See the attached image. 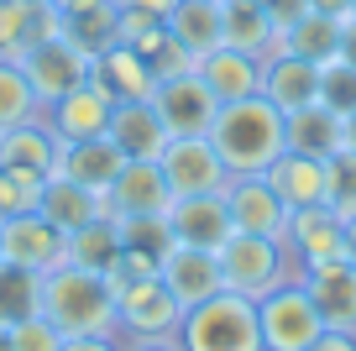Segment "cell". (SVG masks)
Here are the masks:
<instances>
[{"label": "cell", "mask_w": 356, "mask_h": 351, "mask_svg": "<svg viewBox=\"0 0 356 351\" xmlns=\"http://www.w3.org/2000/svg\"><path fill=\"white\" fill-rule=\"evenodd\" d=\"M210 147L220 153V163L231 173H267L289 153V126H283V110L267 95H246V100H225L215 110L210 126Z\"/></svg>", "instance_id": "6da1fadb"}, {"label": "cell", "mask_w": 356, "mask_h": 351, "mask_svg": "<svg viewBox=\"0 0 356 351\" xmlns=\"http://www.w3.org/2000/svg\"><path fill=\"white\" fill-rule=\"evenodd\" d=\"M42 315L63 336H115V288L95 267L63 263L42 278Z\"/></svg>", "instance_id": "7a4b0ae2"}, {"label": "cell", "mask_w": 356, "mask_h": 351, "mask_svg": "<svg viewBox=\"0 0 356 351\" xmlns=\"http://www.w3.org/2000/svg\"><path fill=\"white\" fill-rule=\"evenodd\" d=\"M184 351H262V325H257V299L220 288L215 299L184 309L178 325Z\"/></svg>", "instance_id": "3957f363"}, {"label": "cell", "mask_w": 356, "mask_h": 351, "mask_svg": "<svg viewBox=\"0 0 356 351\" xmlns=\"http://www.w3.org/2000/svg\"><path fill=\"white\" fill-rule=\"evenodd\" d=\"M215 257H220L225 288H231V294H246V299H262L267 288H278L283 278L299 273L283 242H273V236H246V231H231V242Z\"/></svg>", "instance_id": "277c9868"}, {"label": "cell", "mask_w": 356, "mask_h": 351, "mask_svg": "<svg viewBox=\"0 0 356 351\" xmlns=\"http://www.w3.org/2000/svg\"><path fill=\"white\" fill-rule=\"evenodd\" d=\"M257 325H262V351H304L325 330L320 309H314L304 278H283L278 288H267L257 299Z\"/></svg>", "instance_id": "5b68a950"}, {"label": "cell", "mask_w": 356, "mask_h": 351, "mask_svg": "<svg viewBox=\"0 0 356 351\" xmlns=\"http://www.w3.org/2000/svg\"><path fill=\"white\" fill-rule=\"evenodd\" d=\"M178 325H184V304L168 294L163 273L131 278L115 294V336L121 341H163V336H178Z\"/></svg>", "instance_id": "8992f818"}, {"label": "cell", "mask_w": 356, "mask_h": 351, "mask_svg": "<svg viewBox=\"0 0 356 351\" xmlns=\"http://www.w3.org/2000/svg\"><path fill=\"white\" fill-rule=\"evenodd\" d=\"M0 263L32 267V273H42V278L58 273V267L68 263V231H58L42 210L0 220Z\"/></svg>", "instance_id": "52a82bcc"}, {"label": "cell", "mask_w": 356, "mask_h": 351, "mask_svg": "<svg viewBox=\"0 0 356 351\" xmlns=\"http://www.w3.org/2000/svg\"><path fill=\"white\" fill-rule=\"evenodd\" d=\"M16 63H22V74L32 79V95L42 100V110H47L53 100H63L68 89L84 84V79H89V63H95V58L79 53V47L68 42L63 32H58V37H42V42H32L22 58H16Z\"/></svg>", "instance_id": "ba28073f"}, {"label": "cell", "mask_w": 356, "mask_h": 351, "mask_svg": "<svg viewBox=\"0 0 356 351\" xmlns=\"http://www.w3.org/2000/svg\"><path fill=\"white\" fill-rule=\"evenodd\" d=\"M157 163H163V178L173 189V199L178 194H220L231 184V168L220 163L210 136H168Z\"/></svg>", "instance_id": "9c48e42d"}, {"label": "cell", "mask_w": 356, "mask_h": 351, "mask_svg": "<svg viewBox=\"0 0 356 351\" xmlns=\"http://www.w3.org/2000/svg\"><path fill=\"white\" fill-rule=\"evenodd\" d=\"M152 105H157V116H163L168 136H210L220 100H215V95H210V84H204V79L189 68V74L157 79Z\"/></svg>", "instance_id": "30bf717a"}, {"label": "cell", "mask_w": 356, "mask_h": 351, "mask_svg": "<svg viewBox=\"0 0 356 351\" xmlns=\"http://www.w3.org/2000/svg\"><path fill=\"white\" fill-rule=\"evenodd\" d=\"M220 194H225V210H231V226H236V231L283 242V231H289V215H293V210L278 199V189L267 184V173H231V184H225Z\"/></svg>", "instance_id": "8fae6325"}, {"label": "cell", "mask_w": 356, "mask_h": 351, "mask_svg": "<svg viewBox=\"0 0 356 351\" xmlns=\"http://www.w3.org/2000/svg\"><path fill=\"white\" fill-rule=\"evenodd\" d=\"M283 247H289L293 267H325V263H341L346 257V220L335 215L330 205H309V210H293L289 231H283Z\"/></svg>", "instance_id": "7c38bea8"}, {"label": "cell", "mask_w": 356, "mask_h": 351, "mask_svg": "<svg viewBox=\"0 0 356 351\" xmlns=\"http://www.w3.org/2000/svg\"><path fill=\"white\" fill-rule=\"evenodd\" d=\"M173 205V189L163 178V163H142V157H126L121 173L105 189V210L111 220H131V215H168Z\"/></svg>", "instance_id": "4fadbf2b"}, {"label": "cell", "mask_w": 356, "mask_h": 351, "mask_svg": "<svg viewBox=\"0 0 356 351\" xmlns=\"http://www.w3.org/2000/svg\"><path fill=\"white\" fill-rule=\"evenodd\" d=\"M168 226H173V242L204 247V252H220L236 231L231 210H225V194H178L168 205Z\"/></svg>", "instance_id": "5bb4252c"}, {"label": "cell", "mask_w": 356, "mask_h": 351, "mask_svg": "<svg viewBox=\"0 0 356 351\" xmlns=\"http://www.w3.org/2000/svg\"><path fill=\"white\" fill-rule=\"evenodd\" d=\"M111 110H115V100L105 95L95 79H84V84L68 89L63 100H53L42 116H47V126L58 132V142H89V136L111 132Z\"/></svg>", "instance_id": "9a60e30c"}, {"label": "cell", "mask_w": 356, "mask_h": 351, "mask_svg": "<svg viewBox=\"0 0 356 351\" xmlns=\"http://www.w3.org/2000/svg\"><path fill=\"white\" fill-rule=\"evenodd\" d=\"M304 288H309L314 309H320L325 330H346L356 336V263H325V267H304Z\"/></svg>", "instance_id": "2e32d148"}, {"label": "cell", "mask_w": 356, "mask_h": 351, "mask_svg": "<svg viewBox=\"0 0 356 351\" xmlns=\"http://www.w3.org/2000/svg\"><path fill=\"white\" fill-rule=\"evenodd\" d=\"M163 283H168V294H173L184 309H194V304H204V299H215L225 288L220 257L204 252V247H184L178 242L173 252L163 257Z\"/></svg>", "instance_id": "e0dca14e"}, {"label": "cell", "mask_w": 356, "mask_h": 351, "mask_svg": "<svg viewBox=\"0 0 356 351\" xmlns=\"http://www.w3.org/2000/svg\"><path fill=\"white\" fill-rule=\"evenodd\" d=\"M105 136L115 142L121 157H142V163H157L163 147H168V126H163V116H157L152 100H115L111 132Z\"/></svg>", "instance_id": "ac0fdd59"}, {"label": "cell", "mask_w": 356, "mask_h": 351, "mask_svg": "<svg viewBox=\"0 0 356 351\" xmlns=\"http://www.w3.org/2000/svg\"><path fill=\"white\" fill-rule=\"evenodd\" d=\"M257 95H267L283 116H293V110H304V105L320 100V63H309V58H299V53L267 58L262 63V89H257Z\"/></svg>", "instance_id": "d6986e66"}, {"label": "cell", "mask_w": 356, "mask_h": 351, "mask_svg": "<svg viewBox=\"0 0 356 351\" xmlns=\"http://www.w3.org/2000/svg\"><path fill=\"white\" fill-rule=\"evenodd\" d=\"M63 32L53 0H0V58H22L32 42Z\"/></svg>", "instance_id": "ffe728a7"}, {"label": "cell", "mask_w": 356, "mask_h": 351, "mask_svg": "<svg viewBox=\"0 0 356 351\" xmlns=\"http://www.w3.org/2000/svg\"><path fill=\"white\" fill-rule=\"evenodd\" d=\"M194 74L210 84V95L220 100H246V95H257L262 89V58H252V53H241V47H231V42H220L215 53H204L200 63H194Z\"/></svg>", "instance_id": "44dd1931"}, {"label": "cell", "mask_w": 356, "mask_h": 351, "mask_svg": "<svg viewBox=\"0 0 356 351\" xmlns=\"http://www.w3.org/2000/svg\"><path fill=\"white\" fill-rule=\"evenodd\" d=\"M267 184L278 189V199L289 210H309V205H325L330 194V173H325V157H309V153H283L278 163L267 168Z\"/></svg>", "instance_id": "7402d4cb"}, {"label": "cell", "mask_w": 356, "mask_h": 351, "mask_svg": "<svg viewBox=\"0 0 356 351\" xmlns=\"http://www.w3.org/2000/svg\"><path fill=\"white\" fill-rule=\"evenodd\" d=\"M89 79H95L111 100H152V89H157L147 58L136 53V47H126V42L105 47V53L89 63Z\"/></svg>", "instance_id": "603a6c76"}, {"label": "cell", "mask_w": 356, "mask_h": 351, "mask_svg": "<svg viewBox=\"0 0 356 351\" xmlns=\"http://www.w3.org/2000/svg\"><path fill=\"white\" fill-rule=\"evenodd\" d=\"M121 163H126V157L115 153L111 136H89V142H63V147H58V168H53V173L105 194V189H111V178L121 173ZM53 173H47V178H53Z\"/></svg>", "instance_id": "cb8c5ba5"}, {"label": "cell", "mask_w": 356, "mask_h": 351, "mask_svg": "<svg viewBox=\"0 0 356 351\" xmlns=\"http://www.w3.org/2000/svg\"><path fill=\"white\" fill-rule=\"evenodd\" d=\"M225 42L252 53V58H262V63L283 53V32L267 16L262 0H225Z\"/></svg>", "instance_id": "d4e9b609"}, {"label": "cell", "mask_w": 356, "mask_h": 351, "mask_svg": "<svg viewBox=\"0 0 356 351\" xmlns=\"http://www.w3.org/2000/svg\"><path fill=\"white\" fill-rule=\"evenodd\" d=\"M37 210H42V215L53 220L58 231H79V226H89V220L111 215L100 189H84V184H74V178H58V173L42 184V199H37Z\"/></svg>", "instance_id": "484cf974"}, {"label": "cell", "mask_w": 356, "mask_h": 351, "mask_svg": "<svg viewBox=\"0 0 356 351\" xmlns=\"http://www.w3.org/2000/svg\"><path fill=\"white\" fill-rule=\"evenodd\" d=\"M168 32L189 47L194 58L215 53L225 42V0H178L168 11Z\"/></svg>", "instance_id": "4316f807"}, {"label": "cell", "mask_w": 356, "mask_h": 351, "mask_svg": "<svg viewBox=\"0 0 356 351\" xmlns=\"http://www.w3.org/2000/svg\"><path fill=\"white\" fill-rule=\"evenodd\" d=\"M58 132L47 126V116H37V121H22L11 126V132H0V163L6 168H32V173H53L58 168Z\"/></svg>", "instance_id": "83f0119b"}, {"label": "cell", "mask_w": 356, "mask_h": 351, "mask_svg": "<svg viewBox=\"0 0 356 351\" xmlns=\"http://www.w3.org/2000/svg\"><path fill=\"white\" fill-rule=\"evenodd\" d=\"M63 37L79 47V53L100 58L105 47L121 42V0H89L79 11L63 16Z\"/></svg>", "instance_id": "f1b7e54d"}, {"label": "cell", "mask_w": 356, "mask_h": 351, "mask_svg": "<svg viewBox=\"0 0 356 351\" xmlns=\"http://www.w3.org/2000/svg\"><path fill=\"white\" fill-rule=\"evenodd\" d=\"M283 126H289L293 153H309V157H335L341 153V116H335L330 105H320V100L293 110V116H283Z\"/></svg>", "instance_id": "f546056e"}, {"label": "cell", "mask_w": 356, "mask_h": 351, "mask_svg": "<svg viewBox=\"0 0 356 351\" xmlns=\"http://www.w3.org/2000/svg\"><path fill=\"white\" fill-rule=\"evenodd\" d=\"M278 32H283V53H299L309 63H330L341 53V22L325 11H304L299 22L278 26Z\"/></svg>", "instance_id": "4dcf8cb0"}, {"label": "cell", "mask_w": 356, "mask_h": 351, "mask_svg": "<svg viewBox=\"0 0 356 351\" xmlns=\"http://www.w3.org/2000/svg\"><path fill=\"white\" fill-rule=\"evenodd\" d=\"M126 47H136V53L147 58V68H152V79H173V74H189L200 58L189 53V47L178 42L173 32H168V22H152L142 37H131Z\"/></svg>", "instance_id": "1f68e13d"}, {"label": "cell", "mask_w": 356, "mask_h": 351, "mask_svg": "<svg viewBox=\"0 0 356 351\" xmlns=\"http://www.w3.org/2000/svg\"><path fill=\"white\" fill-rule=\"evenodd\" d=\"M115 257H121V231H115V220H111V215H100V220H89V226L68 231V263L105 273Z\"/></svg>", "instance_id": "d6a6232c"}, {"label": "cell", "mask_w": 356, "mask_h": 351, "mask_svg": "<svg viewBox=\"0 0 356 351\" xmlns=\"http://www.w3.org/2000/svg\"><path fill=\"white\" fill-rule=\"evenodd\" d=\"M37 309H42V273L0 263V325H16V320L37 315Z\"/></svg>", "instance_id": "836d02e7"}, {"label": "cell", "mask_w": 356, "mask_h": 351, "mask_svg": "<svg viewBox=\"0 0 356 351\" xmlns=\"http://www.w3.org/2000/svg\"><path fill=\"white\" fill-rule=\"evenodd\" d=\"M37 116H42V100L32 95V79L22 74L16 58H0V132L37 121Z\"/></svg>", "instance_id": "e575fe53"}, {"label": "cell", "mask_w": 356, "mask_h": 351, "mask_svg": "<svg viewBox=\"0 0 356 351\" xmlns=\"http://www.w3.org/2000/svg\"><path fill=\"white\" fill-rule=\"evenodd\" d=\"M115 231H121V252H147L157 263L178 247L168 215H131V220H115Z\"/></svg>", "instance_id": "d590c367"}, {"label": "cell", "mask_w": 356, "mask_h": 351, "mask_svg": "<svg viewBox=\"0 0 356 351\" xmlns=\"http://www.w3.org/2000/svg\"><path fill=\"white\" fill-rule=\"evenodd\" d=\"M42 173H32V168H6L0 163V220L11 215H32L37 199H42Z\"/></svg>", "instance_id": "8d00e7d4"}, {"label": "cell", "mask_w": 356, "mask_h": 351, "mask_svg": "<svg viewBox=\"0 0 356 351\" xmlns=\"http://www.w3.org/2000/svg\"><path fill=\"white\" fill-rule=\"evenodd\" d=\"M320 105H330L335 116L356 110V63H346V58L320 63Z\"/></svg>", "instance_id": "74e56055"}, {"label": "cell", "mask_w": 356, "mask_h": 351, "mask_svg": "<svg viewBox=\"0 0 356 351\" xmlns=\"http://www.w3.org/2000/svg\"><path fill=\"white\" fill-rule=\"evenodd\" d=\"M325 173H330V194H325V205L335 210L341 220H351L356 215V153H335V157H325Z\"/></svg>", "instance_id": "f35d334b"}, {"label": "cell", "mask_w": 356, "mask_h": 351, "mask_svg": "<svg viewBox=\"0 0 356 351\" xmlns=\"http://www.w3.org/2000/svg\"><path fill=\"white\" fill-rule=\"evenodd\" d=\"M63 341H68V336L42 315V309L11 325V351H63Z\"/></svg>", "instance_id": "ab89813d"}, {"label": "cell", "mask_w": 356, "mask_h": 351, "mask_svg": "<svg viewBox=\"0 0 356 351\" xmlns=\"http://www.w3.org/2000/svg\"><path fill=\"white\" fill-rule=\"evenodd\" d=\"M63 351H126L121 336H68Z\"/></svg>", "instance_id": "60d3db41"}, {"label": "cell", "mask_w": 356, "mask_h": 351, "mask_svg": "<svg viewBox=\"0 0 356 351\" xmlns=\"http://www.w3.org/2000/svg\"><path fill=\"white\" fill-rule=\"evenodd\" d=\"M262 6H267V16H273V22H278V26L299 22V16L309 11V0H262Z\"/></svg>", "instance_id": "b9f144b4"}, {"label": "cell", "mask_w": 356, "mask_h": 351, "mask_svg": "<svg viewBox=\"0 0 356 351\" xmlns=\"http://www.w3.org/2000/svg\"><path fill=\"white\" fill-rule=\"evenodd\" d=\"M304 351H356V336H346V330H320Z\"/></svg>", "instance_id": "7bdbcfd3"}, {"label": "cell", "mask_w": 356, "mask_h": 351, "mask_svg": "<svg viewBox=\"0 0 356 351\" xmlns=\"http://www.w3.org/2000/svg\"><path fill=\"white\" fill-rule=\"evenodd\" d=\"M121 6H131V11H147V16H157V22H168V11H173L178 0H121Z\"/></svg>", "instance_id": "ee69618b"}, {"label": "cell", "mask_w": 356, "mask_h": 351, "mask_svg": "<svg viewBox=\"0 0 356 351\" xmlns=\"http://www.w3.org/2000/svg\"><path fill=\"white\" fill-rule=\"evenodd\" d=\"M126 351H184L178 346V336H163V341H121Z\"/></svg>", "instance_id": "f6af8a7d"}, {"label": "cell", "mask_w": 356, "mask_h": 351, "mask_svg": "<svg viewBox=\"0 0 356 351\" xmlns=\"http://www.w3.org/2000/svg\"><path fill=\"white\" fill-rule=\"evenodd\" d=\"M335 58H346V63H356V22H351V16H346V22H341V53H335Z\"/></svg>", "instance_id": "bcb514c9"}, {"label": "cell", "mask_w": 356, "mask_h": 351, "mask_svg": "<svg viewBox=\"0 0 356 351\" xmlns=\"http://www.w3.org/2000/svg\"><path fill=\"white\" fill-rule=\"evenodd\" d=\"M309 11H325V16H335V22H346V16H351V0H309Z\"/></svg>", "instance_id": "7dc6e473"}, {"label": "cell", "mask_w": 356, "mask_h": 351, "mask_svg": "<svg viewBox=\"0 0 356 351\" xmlns=\"http://www.w3.org/2000/svg\"><path fill=\"white\" fill-rule=\"evenodd\" d=\"M341 147H346V153H356V110H351V116H341Z\"/></svg>", "instance_id": "c3c4849f"}, {"label": "cell", "mask_w": 356, "mask_h": 351, "mask_svg": "<svg viewBox=\"0 0 356 351\" xmlns=\"http://www.w3.org/2000/svg\"><path fill=\"white\" fill-rule=\"evenodd\" d=\"M346 263H356V215L346 220Z\"/></svg>", "instance_id": "681fc988"}, {"label": "cell", "mask_w": 356, "mask_h": 351, "mask_svg": "<svg viewBox=\"0 0 356 351\" xmlns=\"http://www.w3.org/2000/svg\"><path fill=\"white\" fill-rule=\"evenodd\" d=\"M79 6H89V0H53V11H58V16H68V11H79Z\"/></svg>", "instance_id": "f907efd6"}, {"label": "cell", "mask_w": 356, "mask_h": 351, "mask_svg": "<svg viewBox=\"0 0 356 351\" xmlns=\"http://www.w3.org/2000/svg\"><path fill=\"white\" fill-rule=\"evenodd\" d=\"M0 351H11V325H0Z\"/></svg>", "instance_id": "816d5d0a"}, {"label": "cell", "mask_w": 356, "mask_h": 351, "mask_svg": "<svg viewBox=\"0 0 356 351\" xmlns=\"http://www.w3.org/2000/svg\"><path fill=\"white\" fill-rule=\"evenodd\" d=\"M351 22H356V0H351Z\"/></svg>", "instance_id": "f5cc1de1"}]
</instances>
